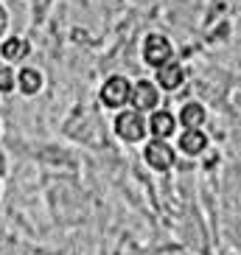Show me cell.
<instances>
[{"instance_id": "cell-1", "label": "cell", "mask_w": 241, "mask_h": 255, "mask_svg": "<svg viewBox=\"0 0 241 255\" xmlns=\"http://www.w3.org/2000/svg\"><path fill=\"white\" fill-rule=\"evenodd\" d=\"M115 132H118V135L123 137L126 143L143 140V135H146L143 115L137 113V110H126V113H120L118 118H115Z\"/></svg>"}, {"instance_id": "cell-2", "label": "cell", "mask_w": 241, "mask_h": 255, "mask_svg": "<svg viewBox=\"0 0 241 255\" xmlns=\"http://www.w3.org/2000/svg\"><path fill=\"white\" fill-rule=\"evenodd\" d=\"M171 42H168V37H163V34H149L143 42V56L146 62H149L151 68H160V65H166L168 59H171Z\"/></svg>"}, {"instance_id": "cell-3", "label": "cell", "mask_w": 241, "mask_h": 255, "mask_svg": "<svg viewBox=\"0 0 241 255\" xmlns=\"http://www.w3.org/2000/svg\"><path fill=\"white\" fill-rule=\"evenodd\" d=\"M129 90H132V84L123 79V76H110L101 87V101L107 107H120L129 101Z\"/></svg>"}, {"instance_id": "cell-4", "label": "cell", "mask_w": 241, "mask_h": 255, "mask_svg": "<svg viewBox=\"0 0 241 255\" xmlns=\"http://www.w3.org/2000/svg\"><path fill=\"white\" fill-rule=\"evenodd\" d=\"M146 163H149L151 168H157V171H168L174 165V149L163 140V137H157V140H151L149 146H146Z\"/></svg>"}, {"instance_id": "cell-5", "label": "cell", "mask_w": 241, "mask_h": 255, "mask_svg": "<svg viewBox=\"0 0 241 255\" xmlns=\"http://www.w3.org/2000/svg\"><path fill=\"white\" fill-rule=\"evenodd\" d=\"M157 87L151 82H137L132 90H129V101H132V107H135L137 113H143V110H154L157 107Z\"/></svg>"}, {"instance_id": "cell-6", "label": "cell", "mask_w": 241, "mask_h": 255, "mask_svg": "<svg viewBox=\"0 0 241 255\" xmlns=\"http://www.w3.org/2000/svg\"><path fill=\"white\" fill-rule=\"evenodd\" d=\"M157 82H160V87H166V90H177V87L185 82V70H182V65L168 59L166 65L157 68Z\"/></svg>"}, {"instance_id": "cell-7", "label": "cell", "mask_w": 241, "mask_h": 255, "mask_svg": "<svg viewBox=\"0 0 241 255\" xmlns=\"http://www.w3.org/2000/svg\"><path fill=\"white\" fill-rule=\"evenodd\" d=\"M205 146H208V137H205V132H199V129H188V132H182L180 149L185 151V154H202Z\"/></svg>"}, {"instance_id": "cell-8", "label": "cell", "mask_w": 241, "mask_h": 255, "mask_svg": "<svg viewBox=\"0 0 241 255\" xmlns=\"http://www.w3.org/2000/svg\"><path fill=\"white\" fill-rule=\"evenodd\" d=\"M174 115L171 113H166V110H160V113H154L151 115V121H149V129H151V135L154 137H168L174 132Z\"/></svg>"}, {"instance_id": "cell-9", "label": "cell", "mask_w": 241, "mask_h": 255, "mask_svg": "<svg viewBox=\"0 0 241 255\" xmlns=\"http://www.w3.org/2000/svg\"><path fill=\"white\" fill-rule=\"evenodd\" d=\"M182 127H188V129H199L205 124V107L202 104H185L182 107Z\"/></svg>"}, {"instance_id": "cell-10", "label": "cell", "mask_w": 241, "mask_h": 255, "mask_svg": "<svg viewBox=\"0 0 241 255\" xmlns=\"http://www.w3.org/2000/svg\"><path fill=\"white\" fill-rule=\"evenodd\" d=\"M39 87H42V76H39V70H34V68L20 70V90H23L25 96L39 93Z\"/></svg>"}, {"instance_id": "cell-11", "label": "cell", "mask_w": 241, "mask_h": 255, "mask_svg": "<svg viewBox=\"0 0 241 255\" xmlns=\"http://www.w3.org/2000/svg\"><path fill=\"white\" fill-rule=\"evenodd\" d=\"M0 53H3L6 59H20V56H25V53H28V42H23V39L11 37V39H6V42H3Z\"/></svg>"}, {"instance_id": "cell-12", "label": "cell", "mask_w": 241, "mask_h": 255, "mask_svg": "<svg viewBox=\"0 0 241 255\" xmlns=\"http://www.w3.org/2000/svg\"><path fill=\"white\" fill-rule=\"evenodd\" d=\"M11 87H14V76H11V70L0 68V90H3V93H8Z\"/></svg>"}, {"instance_id": "cell-13", "label": "cell", "mask_w": 241, "mask_h": 255, "mask_svg": "<svg viewBox=\"0 0 241 255\" xmlns=\"http://www.w3.org/2000/svg\"><path fill=\"white\" fill-rule=\"evenodd\" d=\"M6 23H8V14H6V8L0 6V37H3V28H6Z\"/></svg>"}]
</instances>
